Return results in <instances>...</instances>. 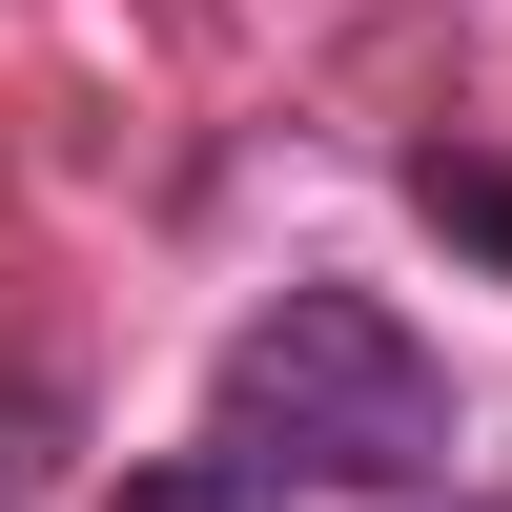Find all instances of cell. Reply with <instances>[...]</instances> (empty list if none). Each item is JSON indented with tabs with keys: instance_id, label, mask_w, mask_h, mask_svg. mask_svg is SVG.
<instances>
[{
	"instance_id": "1",
	"label": "cell",
	"mask_w": 512,
	"mask_h": 512,
	"mask_svg": "<svg viewBox=\"0 0 512 512\" xmlns=\"http://www.w3.org/2000/svg\"><path fill=\"white\" fill-rule=\"evenodd\" d=\"M205 451L246 492H410L451 451V369L369 287H267L226 328V369H205Z\"/></svg>"
},
{
	"instance_id": "2",
	"label": "cell",
	"mask_w": 512,
	"mask_h": 512,
	"mask_svg": "<svg viewBox=\"0 0 512 512\" xmlns=\"http://www.w3.org/2000/svg\"><path fill=\"white\" fill-rule=\"evenodd\" d=\"M410 185H431V226H472L492 267H512V164H451V144H431V164H410Z\"/></svg>"
},
{
	"instance_id": "3",
	"label": "cell",
	"mask_w": 512,
	"mask_h": 512,
	"mask_svg": "<svg viewBox=\"0 0 512 512\" xmlns=\"http://www.w3.org/2000/svg\"><path fill=\"white\" fill-rule=\"evenodd\" d=\"M123 512H246V472H226V451H185V472H144Z\"/></svg>"
},
{
	"instance_id": "4",
	"label": "cell",
	"mask_w": 512,
	"mask_h": 512,
	"mask_svg": "<svg viewBox=\"0 0 512 512\" xmlns=\"http://www.w3.org/2000/svg\"><path fill=\"white\" fill-rule=\"evenodd\" d=\"M21 451H41V390H0V512H21Z\"/></svg>"
}]
</instances>
